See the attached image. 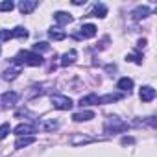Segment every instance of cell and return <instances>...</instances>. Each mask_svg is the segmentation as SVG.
I'll use <instances>...</instances> for the list:
<instances>
[{
    "label": "cell",
    "instance_id": "24",
    "mask_svg": "<svg viewBox=\"0 0 157 157\" xmlns=\"http://www.w3.org/2000/svg\"><path fill=\"white\" fill-rule=\"evenodd\" d=\"M15 8V4L11 0H4V2H0V11H11Z\"/></svg>",
    "mask_w": 157,
    "mask_h": 157
},
{
    "label": "cell",
    "instance_id": "16",
    "mask_svg": "<svg viewBox=\"0 0 157 157\" xmlns=\"http://www.w3.org/2000/svg\"><path fill=\"white\" fill-rule=\"evenodd\" d=\"M93 118H94L93 111H80V113H74L72 115L74 122H87V120H93Z\"/></svg>",
    "mask_w": 157,
    "mask_h": 157
},
{
    "label": "cell",
    "instance_id": "15",
    "mask_svg": "<svg viewBox=\"0 0 157 157\" xmlns=\"http://www.w3.org/2000/svg\"><path fill=\"white\" fill-rule=\"evenodd\" d=\"M117 89H120L122 93H131V89H133V80H131V78H120L118 83H117Z\"/></svg>",
    "mask_w": 157,
    "mask_h": 157
},
{
    "label": "cell",
    "instance_id": "26",
    "mask_svg": "<svg viewBox=\"0 0 157 157\" xmlns=\"http://www.w3.org/2000/svg\"><path fill=\"white\" fill-rule=\"evenodd\" d=\"M46 50H50V46H48L46 43H35L32 52H35V54H37V52H46Z\"/></svg>",
    "mask_w": 157,
    "mask_h": 157
},
{
    "label": "cell",
    "instance_id": "18",
    "mask_svg": "<svg viewBox=\"0 0 157 157\" xmlns=\"http://www.w3.org/2000/svg\"><path fill=\"white\" fill-rule=\"evenodd\" d=\"M33 142H35V137H33V135H28V137H19V139L15 140V148H17V150H21V148L30 146V144H33Z\"/></svg>",
    "mask_w": 157,
    "mask_h": 157
},
{
    "label": "cell",
    "instance_id": "19",
    "mask_svg": "<svg viewBox=\"0 0 157 157\" xmlns=\"http://www.w3.org/2000/svg\"><path fill=\"white\" fill-rule=\"evenodd\" d=\"M57 128H59V120H56V118H48V120L41 122V129L43 131H54Z\"/></svg>",
    "mask_w": 157,
    "mask_h": 157
},
{
    "label": "cell",
    "instance_id": "33",
    "mask_svg": "<svg viewBox=\"0 0 157 157\" xmlns=\"http://www.w3.org/2000/svg\"><path fill=\"white\" fill-rule=\"evenodd\" d=\"M0 52H2V50H0Z\"/></svg>",
    "mask_w": 157,
    "mask_h": 157
},
{
    "label": "cell",
    "instance_id": "14",
    "mask_svg": "<svg viewBox=\"0 0 157 157\" xmlns=\"http://www.w3.org/2000/svg\"><path fill=\"white\" fill-rule=\"evenodd\" d=\"M122 93H111V94H105V96H98V104L105 105V104H113V102H118L122 100Z\"/></svg>",
    "mask_w": 157,
    "mask_h": 157
},
{
    "label": "cell",
    "instance_id": "11",
    "mask_svg": "<svg viewBox=\"0 0 157 157\" xmlns=\"http://www.w3.org/2000/svg\"><path fill=\"white\" fill-rule=\"evenodd\" d=\"M150 13H151V10H150L148 6H139V8H135V10L131 11V17H133L135 21H140V19H146Z\"/></svg>",
    "mask_w": 157,
    "mask_h": 157
},
{
    "label": "cell",
    "instance_id": "2",
    "mask_svg": "<svg viewBox=\"0 0 157 157\" xmlns=\"http://www.w3.org/2000/svg\"><path fill=\"white\" fill-rule=\"evenodd\" d=\"M128 129V122H124L122 118L118 117H107L105 122H104V131L107 135H117V133H124Z\"/></svg>",
    "mask_w": 157,
    "mask_h": 157
},
{
    "label": "cell",
    "instance_id": "23",
    "mask_svg": "<svg viewBox=\"0 0 157 157\" xmlns=\"http://www.w3.org/2000/svg\"><path fill=\"white\" fill-rule=\"evenodd\" d=\"M11 32H13V37L21 39V41H24V39L30 35V33H28V30H26V28H22V26H17V28H13Z\"/></svg>",
    "mask_w": 157,
    "mask_h": 157
},
{
    "label": "cell",
    "instance_id": "13",
    "mask_svg": "<svg viewBox=\"0 0 157 157\" xmlns=\"http://www.w3.org/2000/svg\"><path fill=\"white\" fill-rule=\"evenodd\" d=\"M139 96H140V100H142V102H151V100L155 98V89H153V87H150V85H144V87L140 89Z\"/></svg>",
    "mask_w": 157,
    "mask_h": 157
},
{
    "label": "cell",
    "instance_id": "28",
    "mask_svg": "<svg viewBox=\"0 0 157 157\" xmlns=\"http://www.w3.org/2000/svg\"><path fill=\"white\" fill-rule=\"evenodd\" d=\"M10 39H13L11 30H0V41H10Z\"/></svg>",
    "mask_w": 157,
    "mask_h": 157
},
{
    "label": "cell",
    "instance_id": "6",
    "mask_svg": "<svg viewBox=\"0 0 157 157\" xmlns=\"http://www.w3.org/2000/svg\"><path fill=\"white\" fill-rule=\"evenodd\" d=\"M13 131H15V135H17V137H28V135L35 133V131H37V128H35V124H28V122H24V124H19Z\"/></svg>",
    "mask_w": 157,
    "mask_h": 157
},
{
    "label": "cell",
    "instance_id": "22",
    "mask_svg": "<svg viewBox=\"0 0 157 157\" xmlns=\"http://www.w3.org/2000/svg\"><path fill=\"white\" fill-rule=\"evenodd\" d=\"M80 105L85 107V105H98V94H87L80 100Z\"/></svg>",
    "mask_w": 157,
    "mask_h": 157
},
{
    "label": "cell",
    "instance_id": "20",
    "mask_svg": "<svg viewBox=\"0 0 157 157\" xmlns=\"http://www.w3.org/2000/svg\"><path fill=\"white\" fill-rule=\"evenodd\" d=\"M48 37H50L52 41H63V39L67 37V33H65L63 30H59V28H50V30H48Z\"/></svg>",
    "mask_w": 157,
    "mask_h": 157
},
{
    "label": "cell",
    "instance_id": "5",
    "mask_svg": "<svg viewBox=\"0 0 157 157\" xmlns=\"http://www.w3.org/2000/svg\"><path fill=\"white\" fill-rule=\"evenodd\" d=\"M17 102H19V93H15V91H8L0 96V104L4 107H13Z\"/></svg>",
    "mask_w": 157,
    "mask_h": 157
},
{
    "label": "cell",
    "instance_id": "27",
    "mask_svg": "<svg viewBox=\"0 0 157 157\" xmlns=\"http://www.w3.org/2000/svg\"><path fill=\"white\" fill-rule=\"evenodd\" d=\"M126 59L128 61H133L137 65H142V54H129V56H126Z\"/></svg>",
    "mask_w": 157,
    "mask_h": 157
},
{
    "label": "cell",
    "instance_id": "3",
    "mask_svg": "<svg viewBox=\"0 0 157 157\" xmlns=\"http://www.w3.org/2000/svg\"><path fill=\"white\" fill-rule=\"evenodd\" d=\"M50 102H52V105H54L56 109H59V111H68V109H72V105H74V102H72L68 96H63V94H52V96H50Z\"/></svg>",
    "mask_w": 157,
    "mask_h": 157
},
{
    "label": "cell",
    "instance_id": "10",
    "mask_svg": "<svg viewBox=\"0 0 157 157\" xmlns=\"http://www.w3.org/2000/svg\"><path fill=\"white\" fill-rule=\"evenodd\" d=\"M76 59H78V52H76V50H68V52H65V54L61 56L59 65H61V67H68V65H72Z\"/></svg>",
    "mask_w": 157,
    "mask_h": 157
},
{
    "label": "cell",
    "instance_id": "7",
    "mask_svg": "<svg viewBox=\"0 0 157 157\" xmlns=\"http://www.w3.org/2000/svg\"><path fill=\"white\" fill-rule=\"evenodd\" d=\"M37 6H39L37 0H22V2H19V11L22 15H30Z\"/></svg>",
    "mask_w": 157,
    "mask_h": 157
},
{
    "label": "cell",
    "instance_id": "1",
    "mask_svg": "<svg viewBox=\"0 0 157 157\" xmlns=\"http://www.w3.org/2000/svg\"><path fill=\"white\" fill-rule=\"evenodd\" d=\"M15 65H28V67H39L43 65V56L41 54H35V52H30V50H21L15 59H13Z\"/></svg>",
    "mask_w": 157,
    "mask_h": 157
},
{
    "label": "cell",
    "instance_id": "4",
    "mask_svg": "<svg viewBox=\"0 0 157 157\" xmlns=\"http://www.w3.org/2000/svg\"><path fill=\"white\" fill-rule=\"evenodd\" d=\"M96 32H98V28H96L94 24H83L72 37H74V39H91V37L96 35Z\"/></svg>",
    "mask_w": 157,
    "mask_h": 157
},
{
    "label": "cell",
    "instance_id": "8",
    "mask_svg": "<svg viewBox=\"0 0 157 157\" xmlns=\"http://www.w3.org/2000/svg\"><path fill=\"white\" fill-rule=\"evenodd\" d=\"M68 142H70L72 146H82V144H91V142H94V139H93V137H87V135H82V133H76V135H72V137L68 139Z\"/></svg>",
    "mask_w": 157,
    "mask_h": 157
},
{
    "label": "cell",
    "instance_id": "17",
    "mask_svg": "<svg viewBox=\"0 0 157 157\" xmlns=\"http://www.w3.org/2000/svg\"><path fill=\"white\" fill-rule=\"evenodd\" d=\"M107 15V8H105V4H96L94 8H93V11L89 13V17H98V19H104Z\"/></svg>",
    "mask_w": 157,
    "mask_h": 157
},
{
    "label": "cell",
    "instance_id": "31",
    "mask_svg": "<svg viewBox=\"0 0 157 157\" xmlns=\"http://www.w3.org/2000/svg\"><path fill=\"white\" fill-rule=\"evenodd\" d=\"M72 4H74V6H82V4H85V0H74Z\"/></svg>",
    "mask_w": 157,
    "mask_h": 157
},
{
    "label": "cell",
    "instance_id": "29",
    "mask_svg": "<svg viewBox=\"0 0 157 157\" xmlns=\"http://www.w3.org/2000/svg\"><path fill=\"white\" fill-rule=\"evenodd\" d=\"M146 44H148V41H146V39H140V41L137 43V46H139V50H140V48H144Z\"/></svg>",
    "mask_w": 157,
    "mask_h": 157
},
{
    "label": "cell",
    "instance_id": "30",
    "mask_svg": "<svg viewBox=\"0 0 157 157\" xmlns=\"http://www.w3.org/2000/svg\"><path fill=\"white\" fill-rule=\"evenodd\" d=\"M133 142H135L133 139H126V137L122 139V144H133Z\"/></svg>",
    "mask_w": 157,
    "mask_h": 157
},
{
    "label": "cell",
    "instance_id": "9",
    "mask_svg": "<svg viewBox=\"0 0 157 157\" xmlns=\"http://www.w3.org/2000/svg\"><path fill=\"white\" fill-rule=\"evenodd\" d=\"M21 70H22V67H21V65H15V63H13V65H11L10 68H6V70H4L2 78H4L6 82H11V80H15V78H17V76L21 74Z\"/></svg>",
    "mask_w": 157,
    "mask_h": 157
},
{
    "label": "cell",
    "instance_id": "21",
    "mask_svg": "<svg viewBox=\"0 0 157 157\" xmlns=\"http://www.w3.org/2000/svg\"><path fill=\"white\" fill-rule=\"evenodd\" d=\"M43 87H44V85H32V87H30V91L26 93V98H28V100H33L35 96H41V94L44 93V89H43Z\"/></svg>",
    "mask_w": 157,
    "mask_h": 157
},
{
    "label": "cell",
    "instance_id": "12",
    "mask_svg": "<svg viewBox=\"0 0 157 157\" xmlns=\"http://www.w3.org/2000/svg\"><path fill=\"white\" fill-rule=\"evenodd\" d=\"M54 21H56L59 26H65V24L72 22V15L67 13V11H56V13H54Z\"/></svg>",
    "mask_w": 157,
    "mask_h": 157
},
{
    "label": "cell",
    "instance_id": "32",
    "mask_svg": "<svg viewBox=\"0 0 157 157\" xmlns=\"http://www.w3.org/2000/svg\"><path fill=\"white\" fill-rule=\"evenodd\" d=\"M115 70H117V67H115V65H109V67H107V72H115Z\"/></svg>",
    "mask_w": 157,
    "mask_h": 157
},
{
    "label": "cell",
    "instance_id": "25",
    "mask_svg": "<svg viewBox=\"0 0 157 157\" xmlns=\"http://www.w3.org/2000/svg\"><path fill=\"white\" fill-rule=\"evenodd\" d=\"M10 129H11V128H10V124H8V122L0 126V140H4V139L10 135Z\"/></svg>",
    "mask_w": 157,
    "mask_h": 157
}]
</instances>
